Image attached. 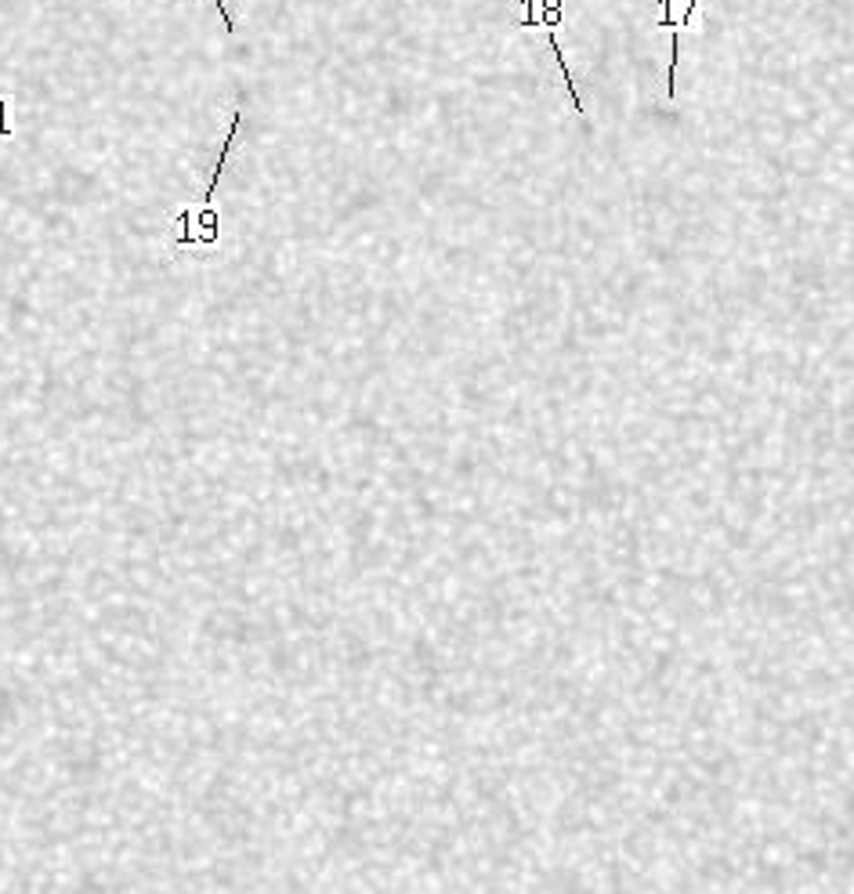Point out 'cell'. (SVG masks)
I'll list each match as a JSON object with an SVG mask.
<instances>
[{
    "mask_svg": "<svg viewBox=\"0 0 854 894\" xmlns=\"http://www.w3.org/2000/svg\"><path fill=\"white\" fill-rule=\"evenodd\" d=\"M703 0H659V19L655 29L670 33V69H666V98L677 95V69H681V33L692 29L695 11Z\"/></svg>",
    "mask_w": 854,
    "mask_h": 894,
    "instance_id": "obj_1",
    "label": "cell"
},
{
    "mask_svg": "<svg viewBox=\"0 0 854 894\" xmlns=\"http://www.w3.org/2000/svg\"><path fill=\"white\" fill-rule=\"evenodd\" d=\"M214 4H218V11H221V22H225V29H228V33H232V29H236V22H232V15H228L225 0H214Z\"/></svg>",
    "mask_w": 854,
    "mask_h": 894,
    "instance_id": "obj_2",
    "label": "cell"
}]
</instances>
